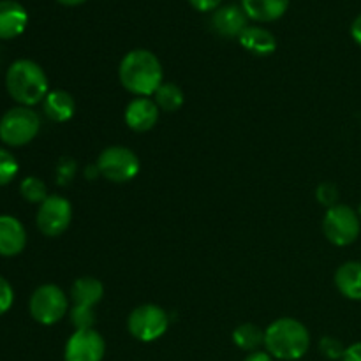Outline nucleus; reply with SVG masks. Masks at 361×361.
Masks as SVG:
<instances>
[{"mask_svg": "<svg viewBox=\"0 0 361 361\" xmlns=\"http://www.w3.org/2000/svg\"><path fill=\"white\" fill-rule=\"evenodd\" d=\"M118 80L134 97H154L164 83L161 60L150 49L136 48L126 53L118 66Z\"/></svg>", "mask_w": 361, "mask_h": 361, "instance_id": "1", "label": "nucleus"}, {"mask_svg": "<svg viewBox=\"0 0 361 361\" xmlns=\"http://www.w3.org/2000/svg\"><path fill=\"white\" fill-rule=\"evenodd\" d=\"M6 88L18 106L32 108L35 104H42L49 92V81L44 69L37 62L20 59L7 69Z\"/></svg>", "mask_w": 361, "mask_h": 361, "instance_id": "2", "label": "nucleus"}, {"mask_svg": "<svg viewBox=\"0 0 361 361\" xmlns=\"http://www.w3.org/2000/svg\"><path fill=\"white\" fill-rule=\"evenodd\" d=\"M309 328L295 317L275 319L264 330V349L275 360L296 361L309 353Z\"/></svg>", "mask_w": 361, "mask_h": 361, "instance_id": "3", "label": "nucleus"}, {"mask_svg": "<svg viewBox=\"0 0 361 361\" xmlns=\"http://www.w3.org/2000/svg\"><path fill=\"white\" fill-rule=\"evenodd\" d=\"M69 296L55 284H42L32 293L28 310L35 323L53 326L69 314Z\"/></svg>", "mask_w": 361, "mask_h": 361, "instance_id": "4", "label": "nucleus"}, {"mask_svg": "<svg viewBox=\"0 0 361 361\" xmlns=\"http://www.w3.org/2000/svg\"><path fill=\"white\" fill-rule=\"evenodd\" d=\"M41 130V116L32 108L16 106L0 118V141L7 147H25Z\"/></svg>", "mask_w": 361, "mask_h": 361, "instance_id": "5", "label": "nucleus"}, {"mask_svg": "<svg viewBox=\"0 0 361 361\" xmlns=\"http://www.w3.org/2000/svg\"><path fill=\"white\" fill-rule=\"evenodd\" d=\"M97 168L102 178L113 183H127L137 176L141 169L140 157L130 148L113 145L104 148L97 157Z\"/></svg>", "mask_w": 361, "mask_h": 361, "instance_id": "6", "label": "nucleus"}, {"mask_svg": "<svg viewBox=\"0 0 361 361\" xmlns=\"http://www.w3.org/2000/svg\"><path fill=\"white\" fill-rule=\"evenodd\" d=\"M323 233L328 242L334 245H351L358 240L361 233V219L358 212L341 203L328 208L323 217Z\"/></svg>", "mask_w": 361, "mask_h": 361, "instance_id": "7", "label": "nucleus"}, {"mask_svg": "<svg viewBox=\"0 0 361 361\" xmlns=\"http://www.w3.org/2000/svg\"><path fill=\"white\" fill-rule=\"evenodd\" d=\"M169 316L162 307L145 303L136 307L127 317V330L136 341L155 342L168 331Z\"/></svg>", "mask_w": 361, "mask_h": 361, "instance_id": "8", "label": "nucleus"}, {"mask_svg": "<svg viewBox=\"0 0 361 361\" xmlns=\"http://www.w3.org/2000/svg\"><path fill=\"white\" fill-rule=\"evenodd\" d=\"M73 221V204L67 197L59 194H49L37 208L35 224L37 229L48 238H56L69 229Z\"/></svg>", "mask_w": 361, "mask_h": 361, "instance_id": "9", "label": "nucleus"}, {"mask_svg": "<svg viewBox=\"0 0 361 361\" xmlns=\"http://www.w3.org/2000/svg\"><path fill=\"white\" fill-rule=\"evenodd\" d=\"M106 342L97 330H74L63 348V361H102Z\"/></svg>", "mask_w": 361, "mask_h": 361, "instance_id": "10", "label": "nucleus"}, {"mask_svg": "<svg viewBox=\"0 0 361 361\" xmlns=\"http://www.w3.org/2000/svg\"><path fill=\"white\" fill-rule=\"evenodd\" d=\"M161 109L152 97H134L123 111L126 126L134 133H148L157 123Z\"/></svg>", "mask_w": 361, "mask_h": 361, "instance_id": "11", "label": "nucleus"}, {"mask_svg": "<svg viewBox=\"0 0 361 361\" xmlns=\"http://www.w3.org/2000/svg\"><path fill=\"white\" fill-rule=\"evenodd\" d=\"M247 27H249V16L245 14L243 7L236 6V4L221 6L212 14V28L221 37L238 39Z\"/></svg>", "mask_w": 361, "mask_h": 361, "instance_id": "12", "label": "nucleus"}, {"mask_svg": "<svg viewBox=\"0 0 361 361\" xmlns=\"http://www.w3.org/2000/svg\"><path fill=\"white\" fill-rule=\"evenodd\" d=\"M27 247V231L13 215H0V256L14 257Z\"/></svg>", "mask_w": 361, "mask_h": 361, "instance_id": "13", "label": "nucleus"}, {"mask_svg": "<svg viewBox=\"0 0 361 361\" xmlns=\"http://www.w3.org/2000/svg\"><path fill=\"white\" fill-rule=\"evenodd\" d=\"M28 13L16 0H0V41H11L25 32Z\"/></svg>", "mask_w": 361, "mask_h": 361, "instance_id": "14", "label": "nucleus"}, {"mask_svg": "<svg viewBox=\"0 0 361 361\" xmlns=\"http://www.w3.org/2000/svg\"><path fill=\"white\" fill-rule=\"evenodd\" d=\"M240 6L243 7L249 20L257 23H271L284 16L289 0H242Z\"/></svg>", "mask_w": 361, "mask_h": 361, "instance_id": "15", "label": "nucleus"}, {"mask_svg": "<svg viewBox=\"0 0 361 361\" xmlns=\"http://www.w3.org/2000/svg\"><path fill=\"white\" fill-rule=\"evenodd\" d=\"M42 111L51 122H69L76 113L74 97L66 90H49L42 101Z\"/></svg>", "mask_w": 361, "mask_h": 361, "instance_id": "16", "label": "nucleus"}, {"mask_svg": "<svg viewBox=\"0 0 361 361\" xmlns=\"http://www.w3.org/2000/svg\"><path fill=\"white\" fill-rule=\"evenodd\" d=\"M335 286L344 298L361 300V261H345L335 271Z\"/></svg>", "mask_w": 361, "mask_h": 361, "instance_id": "17", "label": "nucleus"}, {"mask_svg": "<svg viewBox=\"0 0 361 361\" xmlns=\"http://www.w3.org/2000/svg\"><path fill=\"white\" fill-rule=\"evenodd\" d=\"M242 48L257 56H268L277 49V39L270 30L257 25H249L238 37Z\"/></svg>", "mask_w": 361, "mask_h": 361, "instance_id": "18", "label": "nucleus"}, {"mask_svg": "<svg viewBox=\"0 0 361 361\" xmlns=\"http://www.w3.org/2000/svg\"><path fill=\"white\" fill-rule=\"evenodd\" d=\"M104 298V286L95 277H80L73 282L69 300L73 305L92 307L94 309Z\"/></svg>", "mask_w": 361, "mask_h": 361, "instance_id": "19", "label": "nucleus"}, {"mask_svg": "<svg viewBox=\"0 0 361 361\" xmlns=\"http://www.w3.org/2000/svg\"><path fill=\"white\" fill-rule=\"evenodd\" d=\"M233 342L238 349L247 353L259 351L261 345H264V331L252 323H243L235 328L233 331Z\"/></svg>", "mask_w": 361, "mask_h": 361, "instance_id": "20", "label": "nucleus"}, {"mask_svg": "<svg viewBox=\"0 0 361 361\" xmlns=\"http://www.w3.org/2000/svg\"><path fill=\"white\" fill-rule=\"evenodd\" d=\"M154 101L161 111L175 113L182 108L185 97H183V90L178 85L171 83V81H164L154 94Z\"/></svg>", "mask_w": 361, "mask_h": 361, "instance_id": "21", "label": "nucleus"}, {"mask_svg": "<svg viewBox=\"0 0 361 361\" xmlns=\"http://www.w3.org/2000/svg\"><path fill=\"white\" fill-rule=\"evenodd\" d=\"M20 194L25 201L34 204H41L49 196L46 183L37 176H27V178L21 180Z\"/></svg>", "mask_w": 361, "mask_h": 361, "instance_id": "22", "label": "nucleus"}, {"mask_svg": "<svg viewBox=\"0 0 361 361\" xmlns=\"http://www.w3.org/2000/svg\"><path fill=\"white\" fill-rule=\"evenodd\" d=\"M67 316H69L74 330H92L95 324V310L92 307L73 305Z\"/></svg>", "mask_w": 361, "mask_h": 361, "instance_id": "23", "label": "nucleus"}, {"mask_svg": "<svg viewBox=\"0 0 361 361\" xmlns=\"http://www.w3.org/2000/svg\"><path fill=\"white\" fill-rule=\"evenodd\" d=\"M18 171H20V164H18L16 157L9 150L0 147V187L13 182Z\"/></svg>", "mask_w": 361, "mask_h": 361, "instance_id": "24", "label": "nucleus"}, {"mask_svg": "<svg viewBox=\"0 0 361 361\" xmlns=\"http://www.w3.org/2000/svg\"><path fill=\"white\" fill-rule=\"evenodd\" d=\"M319 351L326 360L337 361V360H342L345 348L338 338L330 337V335H328V337H323L319 341Z\"/></svg>", "mask_w": 361, "mask_h": 361, "instance_id": "25", "label": "nucleus"}, {"mask_svg": "<svg viewBox=\"0 0 361 361\" xmlns=\"http://www.w3.org/2000/svg\"><path fill=\"white\" fill-rule=\"evenodd\" d=\"M316 200L326 208H331V207H335V204H338L337 203L338 201L337 185H334V183H330V182H323L321 185H317Z\"/></svg>", "mask_w": 361, "mask_h": 361, "instance_id": "26", "label": "nucleus"}, {"mask_svg": "<svg viewBox=\"0 0 361 361\" xmlns=\"http://www.w3.org/2000/svg\"><path fill=\"white\" fill-rule=\"evenodd\" d=\"M13 303H14L13 286L9 284V281H6V279L0 275V316L9 312Z\"/></svg>", "mask_w": 361, "mask_h": 361, "instance_id": "27", "label": "nucleus"}, {"mask_svg": "<svg viewBox=\"0 0 361 361\" xmlns=\"http://www.w3.org/2000/svg\"><path fill=\"white\" fill-rule=\"evenodd\" d=\"M76 168H78L76 162L69 157H63L62 161L59 162V166H56V178H59L60 185H63V183L73 180L74 173H76Z\"/></svg>", "mask_w": 361, "mask_h": 361, "instance_id": "28", "label": "nucleus"}, {"mask_svg": "<svg viewBox=\"0 0 361 361\" xmlns=\"http://www.w3.org/2000/svg\"><path fill=\"white\" fill-rule=\"evenodd\" d=\"M189 4L200 13H214L222 6V0H189Z\"/></svg>", "mask_w": 361, "mask_h": 361, "instance_id": "29", "label": "nucleus"}, {"mask_svg": "<svg viewBox=\"0 0 361 361\" xmlns=\"http://www.w3.org/2000/svg\"><path fill=\"white\" fill-rule=\"evenodd\" d=\"M341 361H361V342L348 345Z\"/></svg>", "mask_w": 361, "mask_h": 361, "instance_id": "30", "label": "nucleus"}, {"mask_svg": "<svg viewBox=\"0 0 361 361\" xmlns=\"http://www.w3.org/2000/svg\"><path fill=\"white\" fill-rule=\"evenodd\" d=\"M351 37L355 39L356 44L361 46V14H358L351 23Z\"/></svg>", "mask_w": 361, "mask_h": 361, "instance_id": "31", "label": "nucleus"}, {"mask_svg": "<svg viewBox=\"0 0 361 361\" xmlns=\"http://www.w3.org/2000/svg\"><path fill=\"white\" fill-rule=\"evenodd\" d=\"M275 358L267 351H254L247 355V358L243 361H274Z\"/></svg>", "mask_w": 361, "mask_h": 361, "instance_id": "32", "label": "nucleus"}, {"mask_svg": "<svg viewBox=\"0 0 361 361\" xmlns=\"http://www.w3.org/2000/svg\"><path fill=\"white\" fill-rule=\"evenodd\" d=\"M85 176H87L88 180H94V178H97V176H101V173H99V168H97V164H92V166H88V168H87V171H85Z\"/></svg>", "mask_w": 361, "mask_h": 361, "instance_id": "33", "label": "nucleus"}, {"mask_svg": "<svg viewBox=\"0 0 361 361\" xmlns=\"http://www.w3.org/2000/svg\"><path fill=\"white\" fill-rule=\"evenodd\" d=\"M56 2L67 7H76V6H81V4H85L87 0H56Z\"/></svg>", "mask_w": 361, "mask_h": 361, "instance_id": "34", "label": "nucleus"}, {"mask_svg": "<svg viewBox=\"0 0 361 361\" xmlns=\"http://www.w3.org/2000/svg\"><path fill=\"white\" fill-rule=\"evenodd\" d=\"M358 215H360V219H361V204H360V208H358Z\"/></svg>", "mask_w": 361, "mask_h": 361, "instance_id": "35", "label": "nucleus"}]
</instances>
